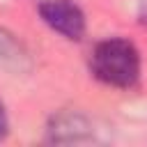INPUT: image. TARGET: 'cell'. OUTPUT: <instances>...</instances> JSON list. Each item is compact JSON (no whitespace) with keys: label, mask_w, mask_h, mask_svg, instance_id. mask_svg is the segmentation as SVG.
<instances>
[{"label":"cell","mask_w":147,"mask_h":147,"mask_svg":"<svg viewBox=\"0 0 147 147\" xmlns=\"http://www.w3.org/2000/svg\"><path fill=\"white\" fill-rule=\"evenodd\" d=\"M90 69L96 80L110 87L126 90L140 78V53L129 39L110 37L94 46Z\"/></svg>","instance_id":"6da1fadb"},{"label":"cell","mask_w":147,"mask_h":147,"mask_svg":"<svg viewBox=\"0 0 147 147\" xmlns=\"http://www.w3.org/2000/svg\"><path fill=\"white\" fill-rule=\"evenodd\" d=\"M92 136V124L85 115L76 110H62L51 117L48 129H46V140L55 145L64 142H80Z\"/></svg>","instance_id":"3957f363"},{"label":"cell","mask_w":147,"mask_h":147,"mask_svg":"<svg viewBox=\"0 0 147 147\" xmlns=\"http://www.w3.org/2000/svg\"><path fill=\"white\" fill-rule=\"evenodd\" d=\"M7 129H9V122H7V113H5V108H2V103H0V140L7 136Z\"/></svg>","instance_id":"5b68a950"},{"label":"cell","mask_w":147,"mask_h":147,"mask_svg":"<svg viewBox=\"0 0 147 147\" xmlns=\"http://www.w3.org/2000/svg\"><path fill=\"white\" fill-rule=\"evenodd\" d=\"M41 21L67 39L78 41L85 34V14L71 0H46L39 5Z\"/></svg>","instance_id":"7a4b0ae2"},{"label":"cell","mask_w":147,"mask_h":147,"mask_svg":"<svg viewBox=\"0 0 147 147\" xmlns=\"http://www.w3.org/2000/svg\"><path fill=\"white\" fill-rule=\"evenodd\" d=\"M0 69L11 74H25L32 69L28 48L7 30L0 28Z\"/></svg>","instance_id":"277c9868"}]
</instances>
